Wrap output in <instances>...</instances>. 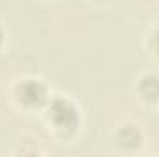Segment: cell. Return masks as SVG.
<instances>
[{
  "label": "cell",
  "mask_w": 159,
  "mask_h": 157,
  "mask_svg": "<svg viewBox=\"0 0 159 157\" xmlns=\"http://www.w3.org/2000/svg\"><path fill=\"white\" fill-rule=\"evenodd\" d=\"M48 118L56 126V129L59 133H65V135L74 133L80 126L78 107L74 105V102H70L69 98H63V96H57V98H54L50 102Z\"/></svg>",
  "instance_id": "obj_1"
},
{
  "label": "cell",
  "mask_w": 159,
  "mask_h": 157,
  "mask_svg": "<svg viewBox=\"0 0 159 157\" xmlns=\"http://www.w3.org/2000/svg\"><path fill=\"white\" fill-rule=\"evenodd\" d=\"M15 92H17L19 102H22L28 107H39L48 100V91L44 83L39 79H22L17 85Z\"/></svg>",
  "instance_id": "obj_2"
},
{
  "label": "cell",
  "mask_w": 159,
  "mask_h": 157,
  "mask_svg": "<svg viewBox=\"0 0 159 157\" xmlns=\"http://www.w3.org/2000/svg\"><path fill=\"white\" fill-rule=\"evenodd\" d=\"M117 141H119V144L122 148L131 150V148L141 146V142H143V133H141V129H139L137 126L126 124V126H122L119 131H117Z\"/></svg>",
  "instance_id": "obj_3"
},
{
  "label": "cell",
  "mask_w": 159,
  "mask_h": 157,
  "mask_svg": "<svg viewBox=\"0 0 159 157\" xmlns=\"http://www.w3.org/2000/svg\"><path fill=\"white\" fill-rule=\"evenodd\" d=\"M139 91L146 102H156L159 100V76L156 74H146L139 81Z\"/></svg>",
  "instance_id": "obj_4"
},
{
  "label": "cell",
  "mask_w": 159,
  "mask_h": 157,
  "mask_svg": "<svg viewBox=\"0 0 159 157\" xmlns=\"http://www.w3.org/2000/svg\"><path fill=\"white\" fill-rule=\"evenodd\" d=\"M152 48H154V50L159 54V28L154 32V34H152Z\"/></svg>",
  "instance_id": "obj_5"
},
{
  "label": "cell",
  "mask_w": 159,
  "mask_h": 157,
  "mask_svg": "<svg viewBox=\"0 0 159 157\" xmlns=\"http://www.w3.org/2000/svg\"><path fill=\"white\" fill-rule=\"evenodd\" d=\"M2 41H4V30H2V26H0V44H2Z\"/></svg>",
  "instance_id": "obj_6"
}]
</instances>
